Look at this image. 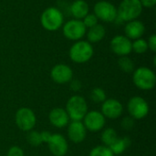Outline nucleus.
I'll use <instances>...</instances> for the list:
<instances>
[{"mask_svg":"<svg viewBox=\"0 0 156 156\" xmlns=\"http://www.w3.org/2000/svg\"><path fill=\"white\" fill-rule=\"evenodd\" d=\"M6 156H25L24 151L18 146H12L7 151Z\"/></svg>","mask_w":156,"mask_h":156,"instance_id":"c85d7f7f","label":"nucleus"},{"mask_svg":"<svg viewBox=\"0 0 156 156\" xmlns=\"http://www.w3.org/2000/svg\"><path fill=\"white\" fill-rule=\"evenodd\" d=\"M133 80L138 89L142 90H150L155 86L156 76L154 72L149 68L141 67L133 72Z\"/></svg>","mask_w":156,"mask_h":156,"instance_id":"7ed1b4c3","label":"nucleus"},{"mask_svg":"<svg viewBox=\"0 0 156 156\" xmlns=\"http://www.w3.org/2000/svg\"><path fill=\"white\" fill-rule=\"evenodd\" d=\"M145 27L139 20H132L127 23L124 28L125 35L128 38L138 39L144 34Z\"/></svg>","mask_w":156,"mask_h":156,"instance_id":"f3484780","label":"nucleus"},{"mask_svg":"<svg viewBox=\"0 0 156 156\" xmlns=\"http://www.w3.org/2000/svg\"><path fill=\"white\" fill-rule=\"evenodd\" d=\"M130 144H131V140L129 137H122V138L118 137V139L111 146H109V148L111 149V151L114 155L122 154L127 150Z\"/></svg>","mask_w":156,"mask_h":156,"instance_id":"aec40b11","label":"nucleus"},{"mask_svg":"<svg viewBox=\"0 0 156 156\" xmlns=\"http://www.w3.org/2000/svg\"><path fill=\"white\" fill-rule=\"evenodd\" d=\"M86 33V27L82 21L79 19H72L68 21L63 26L64 36L70 40H79Z\"/></svg>","mask_w":156,"mask_h":156,"instance_id":"1a4fd4ad","label":"nucleus"},{"mask_svg":"<svg viewBox=\"0 0 156 156\" xmlns=\"http://www.w3.org/2000/svg\"><path fill=\"white\" fill-rule=\"evenodd\" d=\"M70 12L76 19L80 20L89 14V5L84 0H75L70 5Z\"/></svg>","mask_w":156,"mask_h":156,"instance_id":"a211bd4d","label":"nucleus"},{"mask_svg":"<svg viewBox=\"0 0 156 156\" xmlns=\"http://www.w3.org/2000/svg\"><path fill=\"white\" fill-rule=\"evenodd\" d=\"M40 21L46 30L56 31L63 24V15L58 8L51 6L43 11Z\"/></svg>","mask_w":156,"mask_h":156,"instance_id":"39448f33","label":"nucleus"},{"mask_svg":"<svg viewBox=\"0 0 156 156\" xmlns=\"http://www.w3.org/2000/svg\"><path fill=\"white\" fill-rule=\"evenodd\" d=\"M82 23L84 24L86 28H90L98 24V18L94 14H88L84 18Z\"/></svg>","mask_w":156,"mask_h":156,"instance_id":"bb28decb","label":"nucleus"},{"mask_svg":"<svg viewBox=\"0 0 156 156\" xmlns=\"http://www.w3.org/2000/svg\"><path fill=\"white\" fill-rule=\"evenodd\" d=\"M143 12L140 0H122L117 9V18L121 21L135 20Z\"/></svg>","mask_w":156,"mask_h":156,"instance_id":"f03ea898","label":"nucleus"},{"mask_svg":"<svg viewBox=\"0 0 156 156\" xmlns=\"http://www.w3.org/2000/svg\"><path fill=\"white\" fill-rule=\"evenodd\" d=\"M143 6L145 7H153L156 4V0H140Z\"/></svg>","mask_w":156,"mask_h":156,"instance_id":"473e14b6","label":"nucleus"},{"mask_svg":"<svg viewBox=\"0 0 156 156\" xmlns=\"http://www.w3.org/2000/svg\"><path fill=\"white\" fill-rule=\"evenodd\" d=\"M148 49L147 41L143 38L135 39L133 43H132V50H133L137 54H144Z\"/></svg>","mask_w":156,"mask_h":156,"instance_id":"5701e85b","label":"nucleus"},{"mask_svg":"<svg viewBox=\"0 0 156 156\" xmlns=\"http://www.w3.org/2000/svg\"><path fill=\"white\" fill-rule=\"evenodd\" d=\"M69 82H70V89L73 91H79L82 87L81 82L79 80H71Z\"/></svg>","mask_w":156,"mask_h":156,"instance_id":"c756f323","label":"nucleus"},{"mask_svg":"<svg viewBox=\"0 0 156 156\" xmlns=\"http://www.w3.org/2000/svg\"><path fill=\"white\" fill-rule=\"evenodd\" d=\"M50 77L52 80L58 84L69 83L73 77V71L66 64H57L50 71Z\"/></svg>","mask_w":156,"mask_h":156,"instance_id":"9b49d317","label":"nucleus"},{"mask_svg":"<svg viewBox=\"0 0 156 156\" xmlns=\"http://www.w3.org/2000/svg\"><path fill=\"white\" fill-rule=\"evenodd\" d=\"M40 134H41L42 142H43V143H46V144L48 142V140L50 139V137H51V135H52V133H51L47 132V131H44V132L40 133Z\"/></svg>","mask_w":156,"mask_h":156,"instance_id":"2f4dec72","label":"nucleus"},{"mask_svg":"<svg viewBox=\"0 0 156 156\" xmlns=\"http://www.w3.org/2000/svg\"><path fill=\"white\" fill-rule=\"evenodd\" d=\"M89 156H114L112 152L108 146L99 145L94 147L90 152Z\"/></svg>","mask_w":156,"mask_h":156,"instance_id":"b1692460","label":"nucleus"},{"mask_svg":"<svg viewBox=\"0 0 156 156\" xmlns=\"http://www.w3.org/2000/svg\"><path fill=\"white\" fill-rule=\"evenodd\" d=\"M122 126L124 130H132L134 126V119L132 117H125L122 122Z\"/></svg>","mask_w":156,"mask_h":156,"instance_id":"cd10ccee","label":"nucleus"},{"mask_svg":"<svg viewBox=\"0 0 156 156\" xmlns=\"http://www.w3.org/2000/svg\"><path fill=\"white\" fill-rule=\"evenodd\" d=\"M111 49L118 56H127L132 52V42L126 36H115L111 41Z\"/></svg>","mask_w":156,"mask_h":156,"instance_id":"4468645a","label":"nucleus"},{"mask_svg":"<svg viewBox=\"0 0 156 156\" xmlns=\"http://www.w3.org/2000/svg\"><path fill=\"white\" fill-rule=\"evenodd\" d=\"M68 135L74 144L82 143L87 135V130L81 122H71L68 127Z\"/></svg>","mask_w":156,"mask_h":156,"instance_id":"2eb2a0df","label":"nucleus"},{"mask_svg":"<svg viewBox=\"0 0 156 156\" xmlns=\"http://www.w3.org/2000/svg\"><path fill=\"white\" fill-rule=\"evenodd\" d=\"M123 112L122 104L115 99H106L101 105V113L105 118L118 119Z\"/></svg>","mask_w":156,"mask_h":156,"instance_id":"f8f14e48","label":"nucleus"},{"mask_svg":"<svg viewBox=\"0 0 156 156\" xmlns=\"http://www.w3.org/2000/svg\"><path fill=\"white\" fill-rule=\"evenodd\" d=\"M83 124L86 130H89L90 132H99L102 130L106 122L105 117L101 112L98 111L88 112L83 118Z\"/></svg>","mask_w":156,"mask_h":156,"instance_id":"9d476101","label":"nucleus"},{"mask_svg":"<svg viewBox=\"0 0 156 156\" xmlns=\"http://www.w3.org/2000/svg\"><path fill=\"white\" fill-rule=\"evenodd\" d=\"M94 15L104 22H112L117 19V8L110 2L100 1L94 5Z\"/></svg>","mask_w":156,"mask_h":156,"instance_id":"6e6552de","label":"nucleus"},{"mask_svg":"<svg viewBox=\"0 0 156 156\" xmlns=\"http://www.w3.org/2000/svg\"><path fill=\"white\" fill-rule=\"evenodd\" d=\"M66 112L72 122H81L88 112V105L85 99L80 95H73L67 101Z\"/></svg>","mask_w":156,"mask_h":156,"instance_id":"f257e3e1","label":"nucleus"},{"mask_svg":"<svg viewBox=\"0 0 156 156\" xmlns=\"http://www.w3.org/2000/svg\"><path fill=\"white\" fill-rule=\"evenodd\" d=\"M48 119L50 123L57 128H63L69 124V117L66 110L62 108H54L50 111Z\"/></svg>","mask_w":156,"mask_h":156,"instance_id":"dca6fc26","label":"nucleus"},{"mask_svg":"<svg viewBox=\"0 0 156 156\" xmlns=\"http://www.w3.org/2000/svg\"><path fill=\"white\" fill-rule=\"evenodd\" d=\"M15 122L18 129L23 132H29L35 127L37 118L34 112L27 107L20 108L15 115Z\"/></svg>","mask_w":156,"mask_h":156,"instance_id":"423d86ee","label":"nucleus"},{"mask_svg":"<svg viewBox=\"0 0 156 156\" xmlns=\"http://www.w3.org/2000/svg\"><path fill=\"white\" fill-rule=\"evenodd\" d=\"M127 108L131 117L134 120H142L145 118L150 110L148 102L140 96L132 97L128 101Z\"/></svg>","mask_w":156,"mask_h":156,"instance_id":"0eeeda50","label":"nucleus"},{"mask_svg":"<svg viewBox=\"0 0 156 156\" xmlns=\"http://www.w3.org/2000/svg\"><path fill=\"white\" fill-rule=\"evenodd\" d=\"M105 28L102 25L97 24L94 27H90L87 33V37H88V42L90 43H96L101 41L104 36H105Z\"/></svg>","mask_w":156,"mask_h":156,"instance_id":"6ab92c4d","label":"nucleus"},{"mask_svg":"<svg viewBox=\"0 0 156 156\" xmlns=\"http://www.w3.org/2000/svg\"><path fill=\"white\" fill-rule=\"evenodd\" d=\"M90 99L96 102H103L106 100V93L101 88H95L90 92Z\"/></svg>","mask_w":156,"mask_h":156,"instance_id":"a878e982","label":"nucleus"},{"mask_svg":"<svg viewBox=\"0 0 156 156\" xmlns=\"http://www.w3.org/2000/svg\"><path fill=\"white\" fill-rule=\"evenodd\" d=\"M27 139L28 144L32 146H38L41 144H43L42 139H41V134L40 133L37 131H29L27 136Z\"/></svg>","mask_w":156,"mask_h":156,"instance_id":"393cba45","label":"nucleus"},{"mask_svg":"<svg viewBox=\"0 0 156 156\" xmlns=\"http://www.w3.org/2000/svg\"><path fill=\"white\" fill-rule=\"evenodd\" d=\"M148 44V48L153 51V52H155L156 51V36L154 34L152 35L150 37H149V40L147 42Z\"/></svg>","mask_w":156,"mask_h":156,"instance_id":"7c9ffc66","label":"nucleus"},{"mask_svg":"<svg viewBox=\"0 0 156 156\" xmlns=\"http://www.w3.org/2000/svg\"><path fill=\"white\" fill-rule=\"evenodd\" d=\"M50 153L54 156H64L68 153L69 145L65 137L59 133H52L50 139L47 143Z\"/></svg>","mask_w":156,"mask_h":156,"instance_id":"ddd939ff","label":"nucleus"},{"mask_svg":"<svg viewBox=\"0 0 156 156\" xmlns=\"http://www.w3.org/2000/svg\"><path fill=\"white\" fill-rule=\"evenodd\" d=\"M118 65L119 68L126 73H131L134 70V63L127 56L121 57L118 60Z\"/></svg>","mask_w":156,"mask_h":156,"instance_id":"4be33fe9","label":"nucleus"},{"mask_svg":"<svg viewBox=\"0 0 156 156\" xmlns=\"http://www.w3.org/2000/svg\"><path fill=\"white\" fill-rule=\"evenodd\" d=\"M101 139V142H102L103 145L109 147L118 139V135H117V133H116V131L114 129L106 128L102 132Z\"/></svg>","mask_w":156,"mask_h":156,"instance_id":"412c9836","label":"nucleus"},{"mask_svg":"<svg viewBox=\"0 0 156 156\" xmlns=\"http://www.w3.org/2000/svg\"><path fill=\"white\" fill-rule=\"evenodd\" d=\"M93 56V48L88 41H78L69 49V58L75 63H85Z\"/></svg>","mask_w":156,"mask_h":156,"instance_id":"20e7f679","label":"nucleus"}]
</instances>
